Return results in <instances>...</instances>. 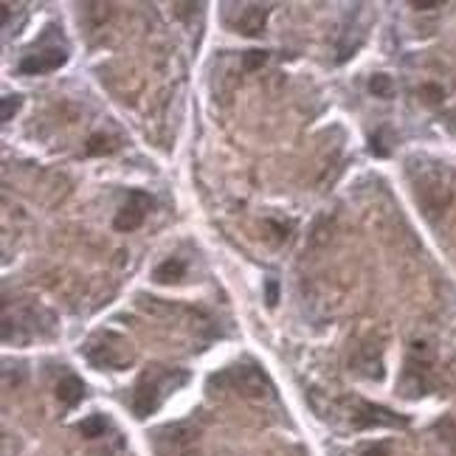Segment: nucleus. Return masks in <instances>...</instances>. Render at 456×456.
Here are the masks:
<instances>
[{
  "label": "nucleus",
  "instance_id": "16",
  "mask_svg": "<svg viewBox=\"0 0 456 456\" xmlns=\"http://www.w3.org/2000/svg\"><path fill=\"white\" fill-rule=\"evenodd\" d=\"M104 152H113V141L104 139V136H93L87 141V155H104Z\"/></svg>",
  "mask_w": 456,
  "mask_h": 456
},
{
  "label": "nucleus",
  "instance_id": "4",
  "mask_svg": "<svg viewBox=\"0 0 456 456\" xmlns=\"http://www.w3.org/2000/svg\"><path fill=\"white\" fill-rule=\"evenodd\" d=\"M68 60V54L63 48H45V51H37V54H28L20 60L17 71L28 76H40V74H51L57 68H63Z\"/></svg>",
  "mask_w": 456,
  "mask_h": 456
},
{
  "label": "nucleus",
  "instance_id": "14",
  "mask_svg": "<svg viewBox=\"0 0 456 456\" xmlns=\"http://www.w3.org/2000/svg\"><path fill=\"white\" fill-rule=\"evenodd\" d=\"M20 110V96H3L0 99V119L11 121V116Z\"/></svg>",
  "mask_w": 456,
  "mask_h": 456
},
{
  "label": "nucleus",
  "instance_id": "5",
  "mask_svg": "<svg viewBox=\"0 0 456 456\" xmlns=\"http://www.w3.org/2000/svg\"><path fill=\"white\" fill-rule=\"evenodd\" d=\"M355 425H358V428H397V425H406V420H403V417H397L394 411L383 408V406L358 403Z\"/></svg>",
  "mask_w": 456,
  "mask_h": 456
},
{
  "label": "nucleus",
  "instance_id": "3",
  "mask_svg": "<svg viewBox=\"0 0 456 456\" xmlns=\"http://www.w3.org/2000/svg\"><path fill=\"white\" fill-rule=\"evenodd\" d=\"M152 206H155V203H152V197L147 192L133 189L130 197H127V203L119 209V215H116V220H113L116 231H136V228L144 223V217H147V212H150Z\"/></svg>",
  "mask_w": 456,
  "mask_h": 456
},
{
  "label": "nucleus",
  "instance_id": "10",
  "mask_svg": "<svg viewBox=\"0 0 456 456\" xmlns=\"http://www.w3.org/2000/svg\"><path fill=\"white\" fill-rule=\"evenodd\" d=\"M183 273H186V265L180 262V259H166V262H161L158 268H155V282H161V285H166V282H180L183 279Z\"/></svg>",
  "mask_w": 456,
  "mask_h": 456
},
{
  "label": "nucleus",
  "instance_id": "2",
  "mask_svg": "<svg viewBox=\"0 0 456 456\" xmlns=\"http://www.w3.org/2000/svg\"><path fill=\"white\" fill-rule=\"evenodd\" d=\"M183 380H186V375L172 380L169 372H158V369H155V372H147L144 378L139 380L136 394H133V411H136V417H147V414H152V411L161 406L166 389H175V386H180Z\"/></svg>",
  "mask_w": 456,
  "mask_h": 456
},
{
  "label": "nucleus",
  "instance_id": "1",
  "mask_svg": "<svg viewBox=\"0 0 456 456\" xmlns=\"http://www.w3.org/2000/svg\"><path fill=\"white\" fill-rule=\"evenodd\" d=\"M85 355L102 369H121L130 364V344L116 332H99L85 344Z\"/></svg>",
  "mask_w": 456,
  "mask_h": 456
},
{
  "label": "nucleus",
  "instance_id": "8",
  "mask_svg": "<svg viewBox=\"0 0 456 456\" xmlns=\"http://www.w3.org/2000/svg\"><path fill=\"white\" fill-rule=\"evenodd\" d=\"M226 380H231L239 391L245 394H262L265 389V375L254 367H237V369H228L226 372Z\"/></svg>",
  "mask_w": 456,
  "mask_h": 456
},
{
  "label": "nucleus",
  "instance_id": "15",
  "mask_svg": "<svg viewBox=\"0 0 456 456\" xmlns=\"http://www.w3.org/2000/svg\"><path fill=\"white\" fill-rule=\"evenodd\" d=\"M437 431L443 434L445 445H448V448H451V454L456 456V423H451V420H443V423L437 425Z\"/></svg>",
  "mask_w": 456,
  "mask_h": 456
},
{
  "label": "nucleus",
  "instance_id": "6",
  "mask_svg": "<svg viewBox=\"0 0 456 456\" xmlns=\"http://www.w3.org/2000/svg\"><path fill=\"white\" fill-rule=\"evenodd\" d=\"M195 434L186 425H175L161 431L158 437V456H192Z\"/></svg>",
  "mask_w": 456,
  "mask_h": 456
},
{
  "label": "nucleus",
  "instance_id": "11",
  "mask_svg": "<svg viewBox=\"0 0 456 456\" xmlns=\"http://www.w3.org/2000/svg\"><path fill=\"white\" fill-rule=\"evenodd\" d=\"M104 428H107V423H104V417H102V414H90L87 420H82V423L76 425V431H79L82 437H87V440L102 437V434H104Z\"/></svg>",
  "mask_w": 456,
  "mask_h": 456
},
{
  "label": "nucleus",
  "instance_id": "9",
  "mask_svg": "<svg viewBox=\"0 0 456 456\" xmlns=\"http://www.w3.org/2000/svg\"><path fill=\"white\" fill-rule=\"evenodd\" d=\"M82 394H85V386H82V380L76 378V375H65V378L57 383V400H60L63 406H68V408L82 400Z\"/></svg>",
  "mask_w": 456,
  "mask_h": 456
},
{
  "label": "nucleus",
  "instance_id": "13",
  "mask_svg": "<svg viewBox=\"0 0 456 456\" xmlns=\"http://www.w3.org/2000/svg\"><path fill=\"white\" fill-rule=\"evenodd\" d=\"M265 63H268V51L254 48V51H245V54H242V68H245V71H259Z\"/></svg>",
  "mask_w": 456,
  "mask_h": 456
},
{
  "label": "nucleus",
  "instance_id": "19",
  "mask_svg": "<svg viewBox=\"0 0 456 456\" xmlns=\"http://www.w3.org/2000/svg\"><path fill=\"white\" fill-rule=\"evenodd\" d=\"M434 6H440V0H428V3H414V9H434Z\"/></svg>",
  "mask_w": 456,
  "mask_h": 456
},
{
  "label": "nucleus",
  "instance_id": "12",
  "mask_svg": "<svg viewBox=\"0 0 456 456\" xmlns=\"http://www.w3.org/2000/svg\"><path fill=\"white\" fill-rule=\"evenodd\" d=\"M369 90L375 93V96H380V99H389L391 93H394V85H391V76L386 74H375L372 79H369Z\"/></svg>",
  "mask_w": 456,
  "mask_h": 456
},
{
  "label": "nucleus",
  "instance_id": "18",
  "mask_svg": "<svg viewBox=\"0 0 456 456\" xmlns=\"http://www.w3.org/2000/svg\"><path fill=\"white\" fill-rule=\"evenodd\" d=\"M364 456H389V451H386L383 445H375V448H367Z\"/></svg>",
  "mask_w": 456,
  "mask_h": 456
},
{
  "label": "nucleus",
  "instance_id": "17",
  "mask_svg": "<svg viewBox=\"0 0 456 456\" xmlns=\"http://www.w3.org/2000/svg\"><path fill=\"white\" fill-rule=\"evenodd\" d=\"M265 291H268V304L273 307V304L279 302V285H276V279H268V285H265Z\"/></svg>",
  "mask_w": 456,
  "mask_h": 456
},
{
  "label": "nucleus",
  "instance_id": "7",
  "mask_svg": "<svg viewBox=\"0 0 456 456\" xmlns=\"http://www.w3.org/2000/svg\"><path fill=\"white\" fill-rule=\"evenodd\" d=\"M265 20H268V9H265V6L251 3V6H239V14H237V20H231V26H234L237 31H242V34L254 37V34H259V31H262Z\"/></svg>",
  "mask_w": 456,
  "mask_h": 456
}]
</instances>
